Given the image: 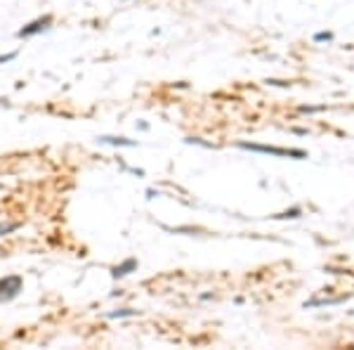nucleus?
<instances>
[{
  "label": "nucleus",
  "mask_w": 354,
  "mask_h": 350,
  "mask_svg": "<svg viewBox=\"0 0 354 350\" xmlns=\"http://www.w3.org/2000/svg\"><path fill=\"white\" fill-rule=\"evenodd\" d=\"M135 268H137V261H135V258H128V261H125L123 265L113 268V270H111V274L118 279V277H125V274H128V272H133Z\"/></svg>",
  "instance_id": "20e7f679"
},
{
  "label": "nucleus",
  "mask_w": 354,
  "mask_h": 350,
  "mask_svg": "<svg viewBox=\"0 0 354 350\" xmlns=\"http://www.w3.org/2000/svg\"><path fill=\"white\" fill-rule=\"evenodd\" d=\"M21 291V279L19 277H5L0 279V303L12 301V298Z\"/></svg>",
  "instance_id": "f03ea898"
},
{
  "label": "nucleus",
  "mask_w": 354,
  "mask_h": 350,
  "mask_svg": "<svg viewBox=\"0 0 354 350\" xmlns=\"http://www.w3.org/2000/svg\"><path fill=\"white\" fill-rule=\"evenodd\" d=\"M300 213H302L300 209H290V211H286V213H279V216H274V218H300Z\"/></svg>",
  "instance_id": "6e6552de"
},
{
  "label": "nucleus",
  "mask_w": 354,
  "mask_h": 350,
  "mask_svg": "<svg viewBox=\"0 0 354 350\" xmlns=\"http://www.w3.org/2000/svg\"><path fill=\"white\" fill-rule=\"evenodd\" d=\"M133 315H135V310L123 308V310H113V313H109V317L116 320V317H133Z\"/></svg>",
  "instance_id": "423d86ee"
},
{
  "label": "nucleus",
  "mask_w": 354,
  "mask_h": 350,
  "mask_svg": "<svg viewBox=\"0 0 354 350\" xmlns=\"http://www.w3.org/2000/svg\"><path fill=\"white\" fill-rule=\"evenodd\" d=\"M239 147L250 149V152H262V154H274V157H293V159H305L307 154L302 149H281V147H267V145H253V142H239Z\"/></svg>",
  "instance_id": "f257e3e1"
},
{
  "label": "nucleus",
  "mask_w": 354,
  "mask_h": 350,
  "mask_svg": "<svg viewBox=\"0 0 354 350\" xmlns=\"http://www.w3.org/2000/svg\"><path fill=\"white\" fill-rule=\"evenodd\" d=\"M100 142H104V145H118V147H135V142L133 140H125V137H109V135H104V137H100Z\"/></svg>",
  "instance_id": "39448f33"
},
{
  "label": "nucleus",
  "mask_w": 354,
  "mask_h": 350,
  "mask_svg": "<svg viewBox=\"0 0 354 350\" xmlns=\"http://www.w3.org/2000/svg\"><path fill=\"white\" fill-rule=\"evenodd\" d=\"M50 24H53V17H41V19H36V21H31L28 26H24L21 28L17 36L19 38H28V36H36V33H41V31H45V28H50Z\"/></svg>",
  "instance_id": "7ed1b4c3"
},
{
  "label": "nucleus",
  "mask_w": 354,
  "mask_h": 350,
  "mask_svg": "<svg viewBox=\"0 0 354 350\" xmlns=\"http://www.w3.org/2000/svg\"><path fill=\"white\" fill-rule=\"evenodd\" d=\"M10 60H15V53H10V55H5V57H0V62H10Z\"/></svg>",
  "instance_id": "1a4fd4ad"
},
{
  "label": "nucleus",
  "mask_w": 354,
  "mask_h": 350,
  "mask_svg": "<svg viewBox=\"0 0 354 350\" xmlns=\"http://www.w3.org/2000/svg\"><path fill=\"white\" fill-rule=\"evenodd\" d=\"M314 41H317V43H324V41H333V33H328V31H324V33H317V36H314Z\"/></svg>",
  "instance_id": "0eeeda50"
}]
</instances>
